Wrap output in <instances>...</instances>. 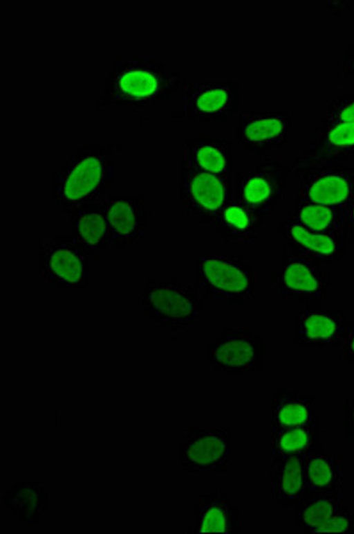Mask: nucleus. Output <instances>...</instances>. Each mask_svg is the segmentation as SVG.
<instances>
[{"label":"nucleus","mask_w":354,"mask_h":534,"mask_svg":"<svg viewBox=\"0 0 354 534\" xmlns=\"http://www.w3.org/2000/svg\"><path fill=\"white\" fill-rule=\"evenodd\" d=\"M198 285H185L176 279L148 285L144 305L158 326L171 332L185 331L199 326L202 303Z\"/></svg>","instance_id":"nucleus-1"},{"label":"nucleus","mask_w":354,"mask_h":534,"mask_svg":"<svg viewBox=\"0 0 354 534\" xmlns=\"http://www.w3.org/2000/svg\"><path fill=\"white\" fill-rule=\"evenodd\" d=\"M198 287L203 292V299L240 303L256 297L257 276L250 265L237 258H201L198 262Z\"/></svg>","instance_id":"nucleus-2"},{"label":"nucleus","mask_w":354,"mask_h":534,"mask_svg":"<svg viewBox=\"0 0 354 534\" xmlns=\"http://www.w3.org/2000/svg\"><path fill=\"white\" fill-rule=\"evenodd\" d=\"M254 328H227L209 344L207 361L214 371L241 373L261 367L262 341Z\"/></svg>","instance_id":"nucleus-3"},{"label":"nucleus","mask_w":354,"mask_h":534,"mask_svg":"<svg viewBox=\"0 0 354 534\" xmlns=\"http://www.w3.org/2000/svg\"><path fill=\"white\" fill-rule=\"evenodd\" d=\"M231 450L229 429L189 427L180 441L181 468L188 472L227 471Z\"/></svg>","instance_id":"nucleus-4"},{"label":"nucleus","mask_w":354,"mask_h":534,"mask_svg":"<svg viewBox=\"0 0 354 534\" xmlns=\"http://www.w3.org/2000/svg\"><path fill=\"white\" fill-rule=\"evenodd\" d=\"M272 288H277L281 299L312 301L328 295L325 274L310 262L296 258H286L280 269L272 275Z\"/></svg>","instance_id":"nucleus-5"},{"label":"nucleus","mask_w":354,"mask_h":534,"mask_svg":"<svg viewBox=\"0 0 354 534\" xmlns=\"http://www.w3.org/2000/svg\"><path fill=\"white\" fill-rule=\"evenodd\" d=\"M304 452L270 454V494L283 507L295 508L305 495Z\"/></svg>","instance_id":"nucleus-6"},{"label":"nucleus","mask_w":354,"mask_h":534,"mask_svg":"<svg viewBox=\"0 0 354 534\" xmlns=\"http://www.w3.org/2000/svg\"><path fill=\"white\" fill-rule=\"evenodd\" d=\"M296 339L299 346H341L348 320L342 313L324 311L297 314Z\"/></svg>","instance_id":"nucleus-7"},{"label":"nucleus","mask_w":354,"mask_h":534,"mask_svg":"<svg viewBox=\"0 0 354 534\" xmlns=\"http://www.w3.org/2000/svg\"><path fill=\"white\" fill-rule=\"evenodd\" d=\"M196 505L198 533L239 532L242 524L241 513L232 505L224 492L201 495Z\"/></svg>","instance_id":"nucleus-8"},{"label":"nucleus","mask_w":354,"mask_h":534,"mask_svg":"<svg viewBox=\"0 0 354 534\" xmlns=\"http://www.w3.org/2000/svg\"><path fill=\"white\" fill-rule=\"evenodd\" d=\"M304 471L305 495L342 491L343 469L339 456L319 452L313 445L304 454Z\"/></svg>","instance_id":"nucleus-9"},{"label":"nucleus","mask_w":354,"mask_h":534,"mask_svg":"<svg viewBox=\"0 0 354 534\" xmlns=\"http://www.w3.org/2000/svg\"><path fill=\"white\" fill-rule=\"evenodd\" d=\"M313 405L312 396L279 389L270 400V427H294L313 423Z\"/></svg>","instance_id":"nucleus-10"},{"label":"nucleus","mask_w":354,"mask_h":534,"mask_svg":"<svg viewBox=\"0 0 354 534\" xmlns=\"http://www.w3.org/2000/svg\"><path fill=\"white\" fill-rule=\"evenodd\" d=\"M342 506V492H322L306 495L295 507L299 526L310 532L319 526Z\"/></svg>","instance_id":"nucleus-11"},{"label":"nucleus","mask_w":354,"mask_h":534,"mask_svg":"<svg viewBox=\"0 0 354 534\" xmlns=\"http://www.w3.org/2000/svg\"><path fill=\"white\" fill-rule=\"evenodd\" d=\"M192 171L187 183L193 199L205 210L216 211L221 208L226 194L223 181L205 170L196 168Z\"/></svg>","instance_id":"nucleus-12"},{"label":"nucleus","mask_w":354,"mask_h":534,"mask_svg":"<svg viewBox=\"0 0 354 534\" xmlns=\"http://www.w3.org/2000/svg\"><path fill=\"white\" fill-rule=\"evenodd\" d=\"M270 427V454L304 452L315 442V423L294 427Z\"/></svg>","instance_id":"nucleus-13"},{"label":"nucleus","mask_w":354,"mask_h":534,"mask_svg":"<svg viewBox=\"0 0 354 534\" xmlns=\"http://www.w3.org/2000/svg\"><path fill=\"white\" fill-rule=\"evenodd\" d=\"M101 176V166L97 159L87 158L73 170L64 186V194L69 199L81 198L97 186Z\"/></svg>","instance_id":"nucleus-14"},{"label":"nucleus","mask_w":354,"mask_h":534,"mask_svg":"<svg viewBox=\"0 0 354 534\" xmlns=\"http://www.w3.org/2000/svg\"><path fill=\"white\" fill-rule=\"evenodd\" d=\"M348 181L339 175L322 177L315 181L308 190V196L315 203L327 205L344 202L348 196Z\"/></svg>","instance_id":"nucleus-15"},{"label":"nucleus","mask_w":354,"mask_h":534,"mask_svg":"<svg viewBox=\"0 0 354 534\" xmlns=\"http://www.w3.org/2000/svg\"><path fill=\"white\" fill-rule=\"evenodd\" d=\"M283 123L277 118H253L243 126V134L250 141L261 143L278 136L283 130Z\"/></svg>","instance_id":"nucleus-16"},{"label":"nucleus","mask_w":354,"mask_h":534,"mask_svg":"<svg viewBox=\"0 0 354 534\" xmlns=\"http://www.w3.org/2000/svg\"><path fill=\"white\" fill-rule=\"evenodd\" d=\"M191 160L203 170L217 175L223 172L227 167L223 152L216 146L202 144L194 148L191 152Z\"/></svg>","instance_id":"nucleus-17"},{"label":"nucleus","mask_w":354,"mask_h":534,"mask_svg":"<svg viewBox=\"0 0 354 534\" xmlns=\"http://www.w3.org/2000/svg\"><path fill=\"white\" fill-rule=\"evenodd\" d=\"M122 90L136 96H149L157 88L156 79L145 71H132L125 73L120 81Z\"/></svg>","instance_id":"nucleus-18"},{"label":"nucleus","mask_w":354,"mask_h":534,"mask_svg":"<svg viewBox=\"0 0 354 534\" xmlns=\"http://www.w3.org/2000/svg\"><path fill=\"white\" fill-rule=\"evenodd\" d=\"M292 236L304 248L322 256H329L335 251V242L328 236L315 235L299 225L291 229Z\"/></svg>","instance_id":"nucleus-19"},{"label":"nucleus","mask_w":354,"mask_h":534,"mask_svg":"<svg viewBox=\"0 0 354 534\" xmlns=\"http://www.w3.org/2000/svg\"><path fill=\"white\" fill-rule=\"evenodd\" d=\"M51 265L60 277L68 281H77L82 274L79 258L69 251L60 250L52 256Z\"/></svg>","instance_id":"nucleus-20"},{"label":"nucleus","mask_w":354,"mask_h":534,"mask_svg":"<svg viewBox=\"0 0 354 534\" xmlns=\"http://www.w3.org/2000/svg\"><path fill=\"white\" fill-rule=\"evenodd\" d=\"M354 531V513L342 504L339 510L325 522L313 528L312 533H343Z\"/></svg>","instance_id":"nucleus-21"},{"label":"nucleus","mask_w":354,"mask_h":534,"mask_svg":"<svg viewBox=\"0 0 354 534\" xmlns=\"http://www.w3.org/2000/svg\"><path fill=\"white\" fill-rule=\"evenodd\" d=\"M109 220L119 234L129 233L135 226V215L130 205L124 201L115 202L110 208Z\"/></svg>","instance_id":"nucleus-22"},{"label":"nucleus","mask_w":354,"mask_h":534,"mask_svg":"<svg viewBox=\"0 0 354 534\" xmlns=\"http://www.w3.org/2000/svg\"><path fill=\"white\" fill-rule=\"evenodd\" d=\"M301 222L314 230H322L331 223L333 213L325 206L313 205L304 208L299 213Z\"/></svg>","instance_id":"nucleus-23"},{"label":"nucleus","mask_w":354,"mask_h":534,"mask_svg":"<svg viewBox=\"0 0 354 534\" xmlns=\"http://www.w3.org/2000/svg\"><path fill=\"white\" fill-rule=\"evenodd\" d=\"M78 228L86 243L95 244L103 235L105 225L100 215L91 213L84 215L80 220Z\"/></svg>","instance_id":"nucleus-24"},{"label":"nucleus","mask_w":354,"mask_h":534,"mask_svg":"<svg viewBox=\"0 0 354 534\" xmlns=\"http://www.w3.org/2000/svg\"><path fill=\"white\" fill-rule=\"evenodd\" d=\"M227 98V93L224 89L216 88L198 94L194 103L196 107L203 112H214L225 105Z\"/></svg>","instance_id":"nucleus-25"},{"label":"nucleus","mask_w":354,"mask_h":534,"mask_svg":"<svg viewBox=\"0 0 354 534\" xmlns=\"http://www.w3.org/2000/svg\"><path fill=\"white\" fill-rule=\"evenodd\" d=\"M271 187L263 177H252L245 183L243 195L245 200L252 204H260L268 199Z\"/></svg>","instance_id":"nucleus-26"},{"label":"nucleus","mask_w":354,"mask_h":534,"mask_svg":"<svg viewBox=\"0 0 354 534\" xmlns=\"http://www.w3.org/2000/svg\"><path fill=\"white\" fill-rule=\"evenodd\" d=\"M330 142L335 145L354 144V122H344L336 126L328 134Z\"/></svg>","instance_id":"nucleus-27"},{"label":"nucleus","mask_w":354,"mask_h":534,"mask_svg":"<svg viewBox=\"0 0 354 534\" xmlns=\"http://www.w3.org/2000/svg\"><path fill=\"white\" fill-rule=\"evenodd\" d=\"M342 423L346 436L354 443V398L342 400Z\"/></svg>","instance_id":"nucleus-28"},{"label":"nucleus","mask_w":354,"mask_h":534,"mask_svg":"<svg viewBox=\"0 0 354 534\" xmlns=\"http://www.w3.org/2000/svg\"><path fill=\"white\" fill-rule=\"evenodd\" d=\"M225 220L232 226L239 230L245 229L250 223L248 216L245 211L238 206L228 207L225 213Z\"/></svg>","instance_id":"nucleus-29"},{"label":"nucleus","mask_w":354,"mask_h":534,"mask_svg":"<svg viewBox=\"0 0 354 534\" xmlns=\"http://www.w3.org/2000/svg\"><path fill=\"white\" fill-rule=\"evenodd\" d=\"M342 359L354 362V318L348 321L341 344Z\"/></svg>","instance_id":"nucleus-30"},{"label":"nucleus","mask_w":354,"mask_h":534,"mask_svg":"<svg viewBox=\"0 0 354 534\" xmlns=\"http://www.w3.org/2000/svg\"><path fill=\"white\" fill-rule=\"evenodd\" d=\"M340 117L344 122H354V103L344 109Z\"/></svg>","instance_id":"nucleus-31"},{"label":"nucleus","mask_w":354,"mask_h":534,"mask_svg":"<svg viewBox=\"0 0 354 534\" xmlns=\"http://www.w3.org/2000/svg\"><path fill=\"white\" fill-rule=\"evenodd\" d=\"M353 217H354V209H353Z\"/></svg>","instance_id":"nucleus-32"}]
</instances>
